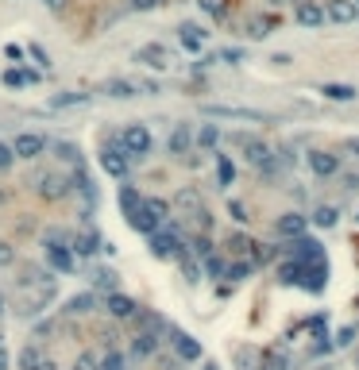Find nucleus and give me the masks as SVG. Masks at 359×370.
Masks as SVG:
<instances>
[{"label":"nucleus","instance_id":"1","mask_svg":"<svg viewBox=\"0 0 359 370\" xmlns=\"http://www.w3.org/2000/svg\"><path fill=\"white\" fill-rule=\"evenodd\" d=\"M43 247H47V259H51V270H59V274H73L78 254L70 251V235L66 232L47 228V232H43Z\"/></svg>","mask_w":359,"mask_h":370},{"label":"nucleus","instance_id":"2","mask_svg":"<svg viewBox=\"0 0 359 370\" xmlns=\"http://www.w3.org/2000/svg\"><path fill=\"white\" fill-rule=\"evenodd\" d=\"M151 147H154V135L147 123H128V128L120 131V151H124L128 159H143Z\"/></svg>","mask_w":359,"mask_h":370},{"label":"nucleus","instance_id":"3","mask_svg":"<svg viewBox=\"0 0 359 370\" xmlns=\"http://www.w3.org/2000/svg\"><path fill=\"white\" fill-rule=\"evenodd\" d=\"M282 254H290L293 262H301V266H313V262H324V243L321 240H293V243H286V247H279Z\"/></svg>","mask_w":359,"mask_h":370},{"label":"nucleus","instance_id":"4","mask_svg":"<svg viewBox=\"0 0 359 370\" xmlns=\"http://www.w3.org/2000/svg\"><path fill=\"white\" fill-rule=\"evenodd\" d=\"M147 251L154 254V259H170V254L182 251V235H178V228H162V232L147 235Z\"/></svg>","mask_w":359,"mask_h":370},{"label":"nucleus","instance_id":"5","mask_svg":"<svg viewBox=\"0 0 359 370\" xmlns=\"http://www.w3.org/2000/svg\"><path fill=\"white\" fill-rule=\"evenodd\" d=\"M35 193L43 197V201H62V197H70V178L66 174H35Z\"/></svg>","mask_w":359,"mask_h":370},{"label":"nucleus","instance_id":"6","mask_svg":"<svg viewBox=\"0 0 359 370\" xmlns=\"http://www.w3.org/2000/svg\"><path fill=\"white\" fill-rule=\"evenodd\" d=\"M174 204L185 212V216H197L201 224H209V209H205V197L197 193L193 185H185V189H178V197H174Z\"/></svg>","mask_w":359,"mask_h":370},{"label":"nucleus","instance_id":"7","mask_svg":"<svg viewBox=\"0 0 359 370\" xmlns=\"http://www.w3.org/2000/svg\"><path fill=\"white\" fill-rule=\"evenodd\" d=\"M47 151V135H39V131H23V135H16V143H12V154L16 159H39V154Z\"/></svg>","mask_w":359,"mask_h":370},{"label":"nucleus","instance_id":"8","mask_svg":"<svg viewBox=\"0 0 359 370\" xmlns=\"http://www.w3.org/2000/svg\"><path fill=\"white\" fill-rule=\"evenodd\" d=\"M305 166L313 170L317 178H332V174H340V154H332V151H309L305 154Z\"/></svg>","mask_w":359,"mask_h":370},{"label":"nucleus","instance_id":"9","mask_svg":"<svg viewBox=\"0 0 359 370\" xmlns=\"http://www.w3.org/2000/svg\"><path fill=\"white\" fill-rule=\"evenodd\" d=\"M309 228V216H301V212H286V216L274 220V235L279 240H301Z\"/></svg>","mask_w":359,"mask_h":370},{"label":"nucleus","instance_id":"10","mask_svg":"<svg viewBox=\"0 0 359 370\" xmlns=\"http://www.w3.org/2000/svg\"><path fill=\"white\" fill-rule=\"evenodd\" d=\"M205 112H209V116H217V120H259V123L271 120L267 112H255V109H232V104H205Z\"/></svg>","mask_w":359,"mask_h":370},{"label":"nucleus","instance_id":"11","mask_svg":"<svg viewBox=\"0 0 359 370\" xmlns=\"http://www.w3.org/2000/svg\"><path fill=\"white\" fill-rule=\"evenodd\" d=\"M324 20H332V23H355L359 20L355 0H324Z\"/></svg>","mask_w":359,"mask_h":370},{"label":"nucleus","instance_id":"12","mask_svg":"<svg viewBox=\"0 0 359 370\" xmlns=\"http://www.w3.org/2000/svg\"><path fill=\"white\" fill-rule=\"evenodd\" d=\"M101 166H104V174L109 178H120V182H124L128 178V154L120 151V147H104L101 151Z\"/></svg>","mask_w":359,"mask_h":370},{"label":"nucleus","instance_id":"13","mask_svg":"<svg viewBox=\"0 0 359 370\" xmlns=\"http://www.w3.org/2000/svg\"><path fill=\"white\" fill-rule=\"evenodd\" d=\"M135 62H140V66H151V70H166V66H170V54H166V47H162V43H147V47H140V51H135Z\"/></svg>","mask_w":359,"mask_h":370},{"label":"nucleus","instance_id":"14","mask_svg":"<svg viewBox=\"0 0 359 370\" xmlns=\"http://www.w3.org/2000/svg\"><path fill=\"white\" fill-rule=\"evenodd\" d=\"M324 285H329V262H313V266H305V270H301V290L321 293Z\"/></svg>","mask_w":359,"mask_h":370},{"label":"nucleus","instance_id":"15","mask_svg":"<svg viewBox=\"0 0 359 370\" xmlns=\"http://www.w3.org/2000/svg\"><path fill=\"white\" fill-rule=\"evenodd\" d=\"M104 309H109V316H116V320H132V316H140V305H135V301L128 297V293H109Z\"/></svg>","mask_w":359,"mask_h":370},{"label":"nucleus","instance_id":"16","mask_svg":"<svg viewBox=\"0 0 359 370\" xmlns=\"http://www.w3.org/2000/svg\"><path fill=\"white\" fill-rule=\"evenodd\" d=\"M154 347H159V335H154V328H147V332H135L132 343H128V351H132V359H151Z\"/></svg>","mask_w":359,"mask_h":370},{"label":"nucleus","instance_id":"17","mask_svg":"<svg viewBox=\"0 0 359 370\" xmlns=\"http://www.w3.org/2000/svg\"><path fill=\"white\" fill-rule=\"evenodd\" d=\"M298 23L301 27H321L324 20V4H317V0H298Z\"/></svg>","mask_w":359,"mask_h":370},{"label":"nucleus","instance_id":"18","mask_svg":"<svg viewBox=\"0 0 359 370\" xmlns=\"http://www.w3.org/2000/svg\"><path fill=\"white\" fill-rule=\"evenodd\" d=\"M174 351H178V359H185V363H197L201 359V343L193 340L190 332H174Z\"/></svg>","mask_w":359,"mask_h":370},{"label":"nucleus","instance_id":"19","mask_svg":"<svg viewBox=\"0 0 359 370\" xmlns=\"http://www.w3.org/2000/svg\"><path fill=\"white\" fill-rule=\"evenodd\" d=\"M70 189H78V193H81V201H85V204H97V185H93V178L85 174V166H78V170H73Z\"/></svg>","mask_w":359,"mask_h":370},{"label":"nucleus","instance_id":"20","mask_svg":"<svg viewBox=\"0 0 359 370\" xmlns=\"http://www.w3.org/2000/svg\"><path fill=\"white\" fill-rule=\"evenodd\" d=\"M190 147H193V128H190V123H178L174 135H170V154L185 159V154H190Z\"/></svg>","mask_w":359,"mask_h":370},{"label":"nucleus","instance_id":"21","mask_svg":"<svg viewBox=\"0 0 359 370\" xmlns=\"http://www.w3.org/2000/svg\"><path fill=\"white\" fill-rule=\"evenodd\" d=\"M120 209H124V216H128V220L140 216L143 197H140V189H135V185H120Z\"/></svg>","mask_w":359,"mask_h":370},{"label":"nucleus","instance_id":"22","mask_svg":"<svg viewBox=\"0 0 359 370\" xmlns=\"http://www.w3.org/2000/svg\"><path fill=\"white\" fill-rule=\"evenodd\" d=\"M97 309V293L89 290V293H78V297H70L66 305H62V312L66 316H85V312H93Z\"/></svg>","mask_w":359,"mask_h":370},{"label":"nucleus","instance_id":"23","mask_svg":"<svg viewBox=\"0 0 359 370\" xmlns=\"http://www.w3.org/2000/svg\"><path fill=\"white\" fill-rule=\"evenodd\" d=\"M309 224H317V228H336V224H340V209H336V204H317V209L309 212Z\"/></svg>","mask_w":359,"mask_h":370},{"label":"nucleus","instance_id":"24","mask_svg":"<svg viewBox=\"0 0 359 370\" xmlns=\"http://www.w3.org/2000/svg\"><path fill=\"white\" fill-rule=\"evenodd\" d=\"M54 297V285H39L35 297H23V316H39L43 312V305Z\"/></svg>","mask_w":359,"mask_h":370},{"label":"nucleus","instance_id":"25","mask_svg":"<svg viewBox=\"0 0 359 370\" xmlns=\"http://www.w3.org/2000/svg\"><path fill=\"white\" fill-rule=\"evenodd\" d=\"M97 247H101V235L89 232V228H85V232H78V235L70 240V251H73V254H97Z\"/></svg>","mask_w":359,"mask_h":370},{"label":"nucleus","instance_id":"26","mask_svg":"<svg viewBox=\"0 0 359 370\" xmlns=\"http://www.w3.org/2000/svg\"><path fill=\"white\" fill-rule=\"evenodd\" d=\"M178 39H182L185 51H201V47H205V31H201L197 23H182V27H178Z\"/></svg>","mask_w":359,"mask_h":370},{"label":"nucleus","instance_id":"27","mask_svg":"<svg viewBox=\"0 0 359 370\" xmlns=\"http://www.w3.org/2000/svg\"><path fill=\"white\" fill-rule=\"evenodd\" d=\"M301 262H293V259H282L279 266H274V274H279V282L282 285H301Z\"/></svg>","mask_w":359,"mask_h":370},{"label":"nucleus","instance_id":"28","mask_svg":"<svg viewBox=\"0 0 359 370\" xmlns=\"http://www.w3.org/2000/svg\"><path fill=\"white\" fill-rule=\"evenodd\" d=\"M47 363V351L39 347V343H28V347L20 351V370H39Z\"/></svg>","mask_w":359,"mask_h":370},{"label":"nucleus","instance_id":"29","mask_svg":"<svg viewBox=\"0 0 359 370\" xmlns=\"http://www.w3.org/2000/svg\"><path fill=\"white\" fill-rule=\"evenodd\" d=\"M274 23H279L274 16H251V20H248V39H267Z\"/></svg>","mask_w":359,"mask_h":370},{"label":"nucleus","instance_id":"30","mask_svg":"<svg viewBox=\"0 0 359 370\" xmlns=\"http://www.w3.org/2000/svg\"><path fill=\"white\" fill-rule=\"evenodd\" d=\"M193 139H197L201 151H217V143H220V128H217V123H201V131H197Z\"/></svg>","mask_w":359,"mask_h":370},{"label":"nucleus","instance_id":"31","mask_svg":"<svg viewBox=\"0 0 359 370\" xmlns=\"http://www.w3.org/2000/svg\"><path fill=\"white\" fill-rule=\"evenodd\" d=\"M104 93H109V97H135V93H140V81L116 78V81H109V85H104Z\"/></svg>","mask_w":359,"mask_h":370},{"label":"nucleus","instance_id":"32","mask_svg":"<svg viewBox=\"0 0 359 370\" xmlns=\"http://www.w3.org/2000/svg\"><path fill=\"white\" fill-rule=\"evenodd\" d=\"M217 178H220V185H232L236 182V166H232L228 154H217Z\"/></svg>","mask_w":359,"mask_h":370},{"label":"nucleus","instance_id":"33","mask_svg":"<svg viewBox=\"0 0 359 370\" xmlns=\"http://www.w3.org/2000/svg\"><path fill=\"white\" fill-rule=\"evenodd\" d=\"M89 101V93H78V89H73V93H59L51 101V109H73V104H85Z\"/></svg>","mask_w":359,"mask_h":370},{"label":"nucleus","instance_id":"34","mask_svg":"<svg viewBox=\"0 0 359 370\" xmlns=\"http://www.w3.org/2000/svg\"><path fill=\"white\" fill-rule=\"evenodd\" d=\"M321 93L329 97V101H355V89L352 85H336V81H332V85H324Z\"/></svg>","mask_w":359,"mask_h":370},{"label":"nucleus","instance_id":"35","mask_svg":"<svg viewBox=\"0 0 359 370\" xmlns=\"http://www.w3.org/2000/svg\"><path fill=\"white\" fill-rule=\"evenodd\" d=\"M59 159H62V162H70L73 170H78V166H85V162H81V151H78L73 143H59Z\"/></svg>","mask_w":359,"mask_h":370},{"label":"nucleus","instance_id":"36","mask_svg":"<svg viewBox=\"0 0 359 370\" xmlns=\"http://www.w3.org/2000/svg\"><path fill=\"white\" fill-rule=\"evenodd\" d=\"M93 285H97V290H116V274H112L109 266L93 270Z\"/></svg>","mask_w":359,"mask_h":370},{"label":"nucleus","instance_id":"37","mask_svg":"<svg viewBox=\"0 0 359 370\" xmlns=\"http://www.w3.org/2000/svg\"><path fill=\"white\" fill-rule=\"evenodd\" d=\"M101 370H128V355L124 351H109V355L101 359Z\"/></svg>","mask_w":359,"mask_h":370},{"label":"nucleus","instance_id":"38","mask_svg":"<svg viewBox=\"0 0 359 370\" xmlns=\"http://www.w3.org/2000/svg\"><path fill=\"white\" fill-rule=\"evenodd\" d=\"M35 78H39V73H31V70H8L4 73V85L16 89V85H28V81H35Z\"/></svg>","mask_w":359,"mask_h":370},{"label":"nucleus","instance_id":"39","mask_svg":"<svg viewBox=\"0 0 359 370\" xmlns=\"http://www.w3.org/2000/svg\"><path fill=\"white\" fill-rule=\"evenodd\" d=\"M205 274L209 278H224L228 274V262L220 259V254H209V259H205Z\"/></svg>","mask_w":359,"mask_h":370},{"label":"nucleus","instance_id":"40","mask_svg":"<svg viewBox=\"0 0 359 370\" xmlns=\"http://www.w3.org/2000/svg\"><path fill=\"white\" fill-rule=\"evenodd\" d=\"M286 366H290V359L279 355V351H267L263 355V370H286Z\"/></svg>","mask_w":359,"mask_h":370},{"label":"nucleus","instance_id":"41","mask_svg":"<svg viewBox=\"0 0 359 370\" xmlns=\"http://www.w3.org/2000/svg\"><path fill=\"white\" fill-rule=\"evenodd\" d=\"M224 278H228V282H243V278H251V262H232Z\"/></svg>","mask_w":359,"mask_h":370},{"label":"nucleus","instance_id":"42","mask_svg":"<svg viewBox=\"0 0 359 370\" xmlns=\"http://www.w3.org/2000/svg\"><path fill=\"white\" fill-rule=\"evenodd\" d=\"M178 259H182V274H185V282H197V262H193L190 254H185V247L178 251Z\"/></svg>","mask_w":359,"mask_h":370},{"label":"nucleus","instance_id":"43","mask_svg":"<svg viewBox=\"0 0 359 370\" xmlns=\"http://www.w3.org/2000/svg\"><path fill=\"white\" fill-rule=\"evenodd\" d=\"M236 359H240V366H248V370L259 366V351H251V347H240L236 351Z\"/></svg>","mask_w":359,"mask_h":370},{"label":"nucleus","instance_id":"44","mask_svg":"<svg viewBox=\"0 0 359 370\" xmlns=\"http://www.w3.org/2000/svg\"><path fill=\"white\" fill-rule=\"evenodd\" d=\"M193 254H197V259H209V254H213V243H209V235H193Z\"/></svg>","mask_w":359,"mask_h":370},{"label":"nucleus","instance_id":"45","mask_svg":"<svg viewBox=\"0 0 359 370\" xmlns=\"http://www.w3.org/2000/svg\"><path fill=\"white\" fill-rule=\"evenodd\" d=\"M228 247H232L236 254H251V251H255V243L243 240V235H232V240H228Z\"/></svg>","mask_w":359,"mask_h":370},{"label":"nucleus","instance_id":"46","mask_svg":"<svg viewBox=\"0 0 359 370\" xmlns=\"http://www.w3.org/2000/svg\"><path fill=\"white\" fill-rule=\"evenodd\" d=\"M201 12H209V16H217V20H220V16L228 12V4H224V0H201Z\"/></svg>","mask_w":359,"mask_h":370},{"label":"nucleus","instance_id":"47","mask_svg":"<svg viewBox=\"0 0 359 370\" xmlns=\"http://www.w3.org/2000/svg\"><path fill=\"white\" fill-rule=\"evenodd\" d=\"M12 162H16L12 143H0V174H4V170H12Z\"/></svg>","mask_w":359,"mask_h":370},{"label":"nucleus","instance_id":"48","mask_svg":"<svg viewBox=\"0 0 359 370\" xmlns=\"http://www.w3.org/2000/svg\"><path fill=\"white\" fill-rule=\"evenodd\" d=\"M73 370H101V359H93L85 351V355H78V363H73Z\"/></svg>","mask_w":359,"mask_h":370},{"label":"nucleus","instance_id":"49","mask_svg":"<svg viewBox=\"0 0 359 370\" xmlns=\"http://www.w3.org/2000/svg\"><path fill=\"white\" fill-rule=\"evenodd\" d=\"M12 262H16V247L8 240H0V266H12Z\"/></svg>","mask_w":359,"mask_h":370},{"label":"nucleus","instance_id":"50","mask_svg":"<svg viewBox=\"0 0 359 370\" xmlns=\"http://www.w3.org/2000/svg\"><path fill=\"white\" fill-rule=\"evenodd\" d=\"M28 54H31V58H35L39 66H43V70H47V66H51V58H47V51H43V47H39V43H31V47H28Z\"/></svg>","mask_w":359,"mask_h":370},{"label":"nucleus","instance_id":"51","mask_svg":"<svg viewBox=\"0 0 359 370\" xmlns=\"http://www.w3.org/2000/svg\"><path fill=\"white\" fill-rule=\"evenodd\" d=\"M228 212H232V220H240V224L248 220V209H243L240 201H232V204H228Z\"/></svg>","mask_w":359,"mask_h":370},{"label":"nucleus","instance_id":"52","mask_svg":"<svg viewBox=\"0 0 359 370\" xmlns=\"http://www.w3.org/2000/svg\"><path fill=\"white\" fill-rule=\"evenodd\" d=\"M128 4L135 8V12H151L154 4H162V0H128Z\"/></svg>","mask_w":359,"mask_h":370},{"label":"nucleus","instance_id":"53","mask_svg":"<svg viewBox=\"0 0 359 370\" xmlns=\"http://www.w3.org/2000/svg\"><path fill=\"white\" fill-rule=\"evenodd\" d=\"M352 335H355V328H340V332H336V343H340V347H348V343H352Z\"/></svg>","mask_w":359,"mask_h":370},{"label":"nucleus","instance_id":"54","mask_svg":"<svg viewBox=\"0 0 359 370\" xmlns=\"http://www.w3.org/2000/svg\"><path fill=\"white\" fill-rule=\"evenodd\" d=\"M217 58H224V62H243V51H220ZM217 58H213V62H217Z\"/></svg>","mask_w":359,"mask_h":370},{"label":"nucleus","instance_id":"55","mask_svg":"<svg viewBox=\"0 0 359 370\" xmlns=\"http://www.w3.org/2000/svg\"><path fill=\"white\" fill-rule=\"evenodd\" d=\"M344 151H352L355 159H359V139H355V135H352V139H344Z\"/></svg>","mask_w":359,"mask_h":370},{"label":"nucleus","instance_id":"56","mask_svg":"<svg viewBox=\"0 0 359 370\" xmlns=\"http://www.w3.org/2000/svg\"><path fill=\"white\" fill-rule=\"evenodd\" d=\"M47 8H51V12H62V8H66V0H43Z\"/></svg>","mask_w":359,"mask_h":370},{"label":"nucleus","instance_id":"57","mask_svg":"<svg viewBox=\"0 0 359 370\" xmlns=\"http://www.w3.org/2000/svg\"><path fill=\"white\" fill-rule=\"evenodd\" d=\"M0 370H8V351L0 347Z\"/></svg>","mask_w":359,"mask_h":370},{"label":"nucleus","instance_id":"58","mask_svg":"<svg viewBox=\"0 0 359 370\" xmlns=\"http://www.w3.org/2000/svg\"><path fill=\"white\" fill-rule=\"evenodd\" d=\"M39 370H59V363H54V359H47V363L39 366Z\"/></svg>","mask_w":359,"mask_h":370},{"label":"nucleus","instance_id":"59","mask_svg":"<svg viewBox=\"0 0 359 370\" xmlns=\"http://www.w3.org/2000/svg\"><path fill=\"white\" fill-rule=\"evenodd\" d=\"M0 312H4V293H0Z\"/></svg>","mask_w":359,"mask_h":370},{"label":"nucleus","instance_id":"60","mask_svg":"<svg viewBox=\"0 0 359 370\" xmlns=\"http://www.w3.org/2000/svg\"><path fill=\"white\" fill-rule=\"evenodd\" d=\"M271 4H279V8H282V4H286V0H271Z\"/></svg>","mask_w":359,"mask_h":370},{"label":"nucleus","instance_id":"61","mask_svg":"<svg viewBox=\"0 0 359 370\" xmlns=\"http://www.w3.org/2000/svg\"><path fill=\"white\" fill-rule=\"evenodd\" d=\"M0 204H4V189H0Z\"/></svg>","mask_w":359,"mask_h":370},{"label":"nucleus","instance_id":"62","mask_svg":"<svg viewBox=\"0 0 359 370\" xmlns=\"http://www.w3.org/2000/svg\"><path fill=\"white\" fill-rule=\"evenodd\" d=\"M355 8H359V0H355Z\"/></svg>","mask_w":359,"mask_h":370}]
</instances>
